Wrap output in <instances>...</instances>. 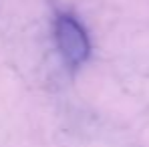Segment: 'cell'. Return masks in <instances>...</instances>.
<instances>
[{
  "mask_svg": "<svg viewBox=\"0 0 149 147\" xmlns=\"http://www.w3.org/2000/svg\"><path fill=\"white\" fill-rule=\"evenodd\" d=\"M54 40L63 61L71 67L79 69L87 63L91 54V40L85 26L74 18L71 12H58L54 18Z\"/></svg>",
  "mask_w": 149,
  "mask_h": 147,
  "instance_id": "obj_1",
  "label": "cell"
}]
</instances>
